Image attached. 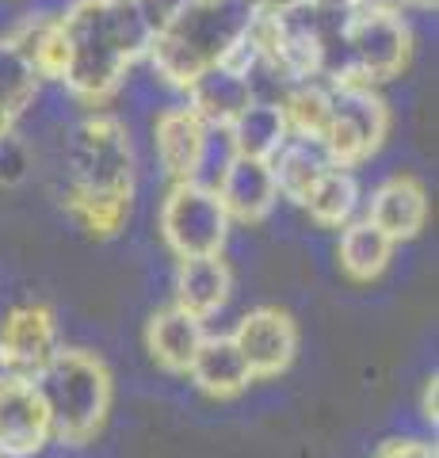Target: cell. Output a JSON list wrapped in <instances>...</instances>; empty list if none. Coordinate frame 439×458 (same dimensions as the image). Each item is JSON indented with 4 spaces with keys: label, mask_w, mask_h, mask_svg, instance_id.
I'll use <instances>...</instances> for the list:
<instances>
[{
    "label": "cell",
    "mask_w": 439,
    "mask_h": 458,
    "mask_svg": "<svg viewBox=\"0 0 439 458\" xmlns=\"http://www.w3.org/2000/svg\"><path fill=\"white\" fill-rule=\"evenodd\" d=\"M393 241L382 233L378 225H371L367 218H351L344 229H340V245H336V260L340 271L351 283H375L382 271L393 260Z\"/></svg>",
    "instance_id": "obj_20"
},
{
    "label": "cell",
    "mask_w": 439,
    "mask_h": 458,
    "mask_svg": "<svg viewBox=\"0 0 439 458\" xmlns=\"http://www.w3.org/2000/svg\"><path fill=\"white\" fill-rule=\"evenodd\" d=\"M435 394H439V382L428 378V386H424V397H420V412H424V420H428L435 428Z\"/></svg>",
    "instance_id": "obj_25"
},
{
    "label": "cell",
    "mask_w": 439,
    "mask_h": 458,
    "mask_svg": "<svg viewBox=\"0 0 439 458\" xmlns=\"http://www.w3.org/2000/svg\"><path fill=\"white\" fill-rule=\"evenodd\" d=\"M390 138V107L375 92V84L329 81V123L321 146L340 168H356L382 149Z\"/></svg>",
    "instance_id": "obj_6"
},
{
    "label": "cell",
    "mask_w": 439,
    "mask_h": 458,
    "mask_svg": "<svg viewBox=\"0 0 439 458\" xmlns=\"http://www.w3.org/2000/svg\"><path fill=\"white\" fill-rule=\"evenodd\" d=\"M260 0H183L149 42L153 77L168 89L188 92L207 69L230 65L245 47Z\"/></svg>",
    "instance_id": "obj_3"
},
{
    "label": "cell",
    "mask_w": 439,
    "mask_h": 458,
    "mask_svg": "<svg viewBox=\"0 0 439 458\" xmlns=\"http://www.w3.org/2000/svg\"><path fill=\"white\" fill-rule=\"evenodd\" d=\"M225 146L237 157H257V161H272L283 149V141L291 138L287 114L275 99H252V104L225 126Z\"/></svg>",
    "instance_id": "obj_18"
},
{
    "label": "cell",
    "mask_w": 439,
    "mask_h": 458,
    "mask_svg": "<svg viewBox=\"0 0 439 458\" xmlns=\"http://www.w3.org/2000/svg\"><path fill=\"white\" fill-rule=\"evenodd\" d=\"M149 42L153 23L141 0H69L58 12V84L80 104H107Z\"/></svg>",
    "instance_id": "obj_1"
},
{
    "label": "cell",
    "mask_w": 439,
    "mask_h": 458,
    "mask_svg": "<svg viewBox=\"0 0 439 458\" xmlns=\"http://www.w3.org/2000/svg\"><path fill=\"white\" fill-rule=\"evenodd\" d=\"M50 409V432L62 447H84L100 436L111 412L115 378L96 352L62 348L35 378Z\"/></svg>",
    "instance_id": "obj_4"
},
{
    "label": "cell",
    "mask_w": 439,
    "mask_h": 458,
    "mask_svg": "<svg viewBox=\"0 0 439 458\" xmlns=\"http://www.w3.org/2000/svg\"><path fill=\"white\" fill-rule=\"evenodd\" d=\"M252 99H257L252 96V84L237 65L207 69V73L188 89V107L199 114L210 131H225Z\"/></svg>",
    "instance_id": "obj_16"
},
{
    "label": "cell",
    "mask_w": 439,
    "mask_h": 458,
    "mask_svg": "<svg viewBox=\"0 0 439 458\" xmlns=\"http://www.w3.org/2000/svg\"><path fill=\"white\" fill-rule=\"evenodd\" d=\"M230 225L233 222L225 218L215 188H207V183L183 180L173 183L161 199L157 233L176 260H183V256H222Z\"/></svg>",
    "instance_id": "obj_7"
},
{
    "label": "cell",
    "mask_w": 439,
    "mask_h": 458,
    "mask_svg": "<svg viewBox=\"0 0 439 458\" xmlns=\"http://www.w3.org/2000/svg\"><path fill=\"white\" fill-rule=\"evenodd\" d=\"M272 176H275V188L279 199H291V203H306V195L314 191V183L333 168V157L325 153V146L317 138H287L283 149L272 157Z\"/></svg>",
    "instance_id": "obj_19"
},
{
    "label": "cell",
    "mask_w": 439,
    "mask_h": 458,
    "mask_svg": "<svg viewBox=\"0 0 439 458\" xmlns=\"http://www.w3.org/2000/svg\"><path fill=\"white\" fill-rule=\"evenodd\" d=\"M50 439V409L38 382L0 375V458H35Z\"/></svg>",
    "instance_id": "obj_9"
},
{
    "label": "cell",
    "mask_w": 439,
    "mask_h": 458,
    "mask_svg": "<svg viewBox=\"0 0 439 458\" xmlns=\"http://www.w3.org/2000/svg\"><path fill=\"white\" fill-rule=\"evenodd\" d=\"M65 210L92 237H115L134 203V141L115 114H89L65 138Z\"/></svg>",
    "instance_id": "obj_2"
},
{
    "label": "cell",
    "mask_w": 439,
    "mask_h": 458,
    "mask_svg": "<svg viewBox=\"0 0 439 458\" xmlns=\"http://www.w3.org/2000/svg\"><path fill=\"white\" fill-rule=\"evenodd\" d=\"M375 458H439L435 443L428 439H386L375 451Z\"/></svg>",
    "instance_id": "obj_24"
},
{
    "label": "cell",
    "mask_w": 439,
    "mask_h": 458,
    "mask_svg": "<svg viewBox=\"0 0 439 458\" xmlns=\"http://www.w3.org/2000/svg\"><path fill=\"white\" fill-rule=\"evenodd\" d=\"M363 8H393V12H405V0H356Z\"/></svg>",
    "instance_id": "obj_26"
},
{
    "label": "cell",
    "mask_w": 439,
    "mask_h": 458,
    "mask_svg": "<svg viewBox=\"0 0 439 458\" xmlns=\"http://www.w3.org/2000/svg\"><path fill=\"white\" fill-rule=\"evenodd\" d=\"M302 207L321 229H344L359 210V180H356V172L333 165L314 183V191L306 195Z\"/></svg>",
    "instance_id": "obj_22"
},
{
    "label": "cell",
    "mask_w": 439,
    "mask_h": 458,
    "mask_svg": "<svg viewBox=\"0 0 439 458\" xmlns=\"http://www.w3.org/2000/svg\"><path fill=\"white\" fill-rule=\"evenodd\" d=\"M188 375L195 382V390L207 394V397H218V401L241 397L252 382H257L249 363H245V355L237 352L233 336H207L203 348L195 352Z\"/></svg>",
    "instance_id": "obj_17"
},
{
    "label": "cell",
    "mask_w": 439,
    "mask_h": 458,
    "mask_svg": "<svg viewBox=\"0 0 439 458\" xmlns=\"http://www.w3.org/2000/svg\"><path fill=\"white\" fill-rule=\"evenodd\" d=\"M210 138H215V131H210L188 104L165 107L157 114V123H153V149H157L161 172L173 183H183V180L199 183L203 168H207Z\"/></svg>",
    "instance_id": "obj_11"
},
{
    "label": "cell",
    "mask_w": 439,
    "mask_h": 458,
    "mask_svg": "<svg viewBox=\"0 0 439 458\" xmlns=\"http://www.w3.org/2000/svg\"><path fill=\"white\" fill-rule=\"evenodd\" d=\"M215 195L230 222L241 225H260L279 203V188L272 176V165L257 157H237L230 153L215 180Z\"/></svg>",
    "instance_id": "obj_12"
},
{
    "label": "cell",
    "mask_w": 439,
    "mask_h": 458,
    "mask_svg": "<svg viewBox=\"0 0 439 458\" xmlns=\"http://www.w3.org/2000/svg\"><path fill=\"white\" fill-rule=\"evenodd\" d=\"M203 340H207V321L183 313L180 306L157 310L146 325V348L153 355V363L168 370V375H188Z\"/></svg>",
    "instance_id": "obj_15"
},
{
    "label": "cell",
    "mask_w": 439,
    "mask_h": 458,
    "mask_svg": "<svg viewBox=\"0 0 439 458\" xmlns=\"http://www.w3.org/2000/svg\"><path fill=\"white\" fill-rule=\"evenodd\" d=\"M283 114H287V126L294 138H317L325 134V123H329V81H302L291 84L279 99Z\"/></svg>",
    "instance_id": "obj_23"
},
{
    "label": "cell",
    "mask_w": 439,
    "mask_h": 458,
    "mask_svg": "<svg viewBox=\"0 0 439 458\" xmlns=\"http://www.w3.org/2000/svg\"><path fill=\"white\" fill-rule=\"evenodd\" d=\"M233 344L245 355L252 378H279L287 375L294 355H299V325L287 310L279 306H260L249 310L233 328Z\"/></svg>",
    "instance_id": "obj_10"
},
{
    "label": "cell",
    "mask_w": 439,
    "mask_h": 458,
    "mask_svg": "<svg viewBox=\"0 0 439 458\" xmlns=\"http://www.w3.org/2000/svg\"><path fill=\"white\" fill-rule=\"evenodd\" d=\"M409 8H420V12H432L435 8V0H405V12Z\"/></svg>",
    "instance_id": "obj_27"
},
{
    "label": "cell",
    "mask_w": 439,
    "mask_h": 458,
    "mask_svg": "<svg viewBox=\"0 0 439 458\" xmlns=\"http://www.w3.org/2000/svg\"><path fill=\"white\" fill-rule=\"evenodd\" d=\"M367 222L378 225L393 245L420 237V229L428 225V191H424V183L417 176H405V172L382 180L371 191V203H367Z\"/></svg>",
    "instance_id": "obj_13"
},
{
    "label": "cell",
    "mask_w": 439,
    "mask_h": 458,
    "mask_svg": "<svg viewBox=\"0 0 439 458\" xmlns=\"http://www.w3.org/2000/svg\"><path fill=\"white\" fill-rule=\"evenodd\" d=\"M176 302L183 313H191V318H215V313L225 310L233 294V271L230 264L222 260V256H183L176 264Z\"/></svg>",
    "instance_id": "obj_14"
},
{
    "label": "cell",
    "mask_w": 439,
    "mask_h": 458,
    "mask_svg": "<svg viewBox=\"0 0 439 458\" xmlns=\"http://www.w3.org/2000/svg\"><path fill=\"white\" fill-rule=\"evenodd\" d=\"M38 89H42V77L35 73V65L4 35L0 38V141L12 138L20 114L38 99Z\"/></svg>",
    "instance_id": "obj_21"
},
{
    "label": "cell",
    "mask_w": 439,
    "mask_h": 458,
    "mask_svg": "<svg viewBox=\"0 0 439 458\" xmlns=\"http://www.w3.org/2000/svg\"><path fill=\"white\" fill-rule=\"evenodd\" d=\"M409 57H413V31H409L405 12L356 4L348 8L344 27H340V42L325 81L382 84L401 77Z\"/></svg>",
    "instance_id": "obj_5"
},
{
    "label": "cell",
    "mask_w": 439,
    "mask_h": 458,
    "mask_svg": "<svg viewBox=\"0 0 439 458\" xmlns=\"http://www.w3.org/2000/svg\"><path fill=\"white\" fill-rule=\"evenodd\" d=\"M62 352L58 318L42 302L12 306L0 321V375L38 378Z\"/></svg>",
    "instance_id": "obj_8"
}]
</instances>
